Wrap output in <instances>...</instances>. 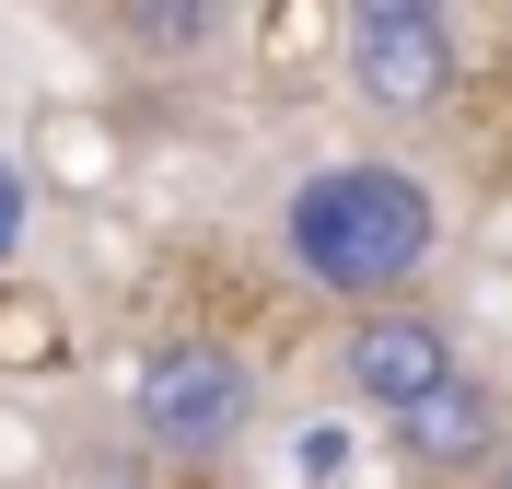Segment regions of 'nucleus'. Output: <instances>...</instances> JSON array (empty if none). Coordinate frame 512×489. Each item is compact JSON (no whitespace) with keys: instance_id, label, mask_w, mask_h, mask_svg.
<instances>
[{"instance_id":"39448f33","label":"nucleus","mask_w":512,"mask_h":489,"mask_svg":"<svg viewBox=\"0 0 512 489\" xmlns=\"http://www.w3.org/2000/svg\"><path fill=\"white\" fill-rule=\"evenodd\" d=\"M396 431H408V455H431V466H466V455H489V396L466 385V373H454V385H443V396H419V408H408Z\"/></svg>"},{"instance_id":"f03ea898","label":"nucleus","mask_w":512,"mask_h":489,"mask_svg":"<svg viewBox=\"0 0 512 489\" xmlns=\"http://www.w3.org/2000/svg\"><path fill=\"white\" fill-rule=\"evenodd\" d=\"M350 82L373 105H431L454 82V24L431 0H361L350 12Z\"/></svg>"},{"instance_id":"6e6552de","label":"nucleus","mask_w":512,"mask_h":489,"mask_svg":"<svg viewBox=\"0 0 512 489\" xmlns=\"http://www.w3.org/2000/svg\"><path fill=\"white\" fill-rule=\"evenodd\" d=\"M501 489H512V455H501Z\"/></svg>"},{"instance_id":"7ed1b4c3","label":"nucleus","mask_w":512,"mask_h":489,"mask_svg":"<svg viewBox=\"0 0 512 489\" xmlns=\"http://www.w3.org/2000/svg\"><path fill=\"white\" fill-rule=\"evenodd\" d=\"M245 408H256V385H245V361L233 350H163L152 373H140V431L152 443H233L245 431Z\"/></svg>"},{"instance_id":"f257e3e1","label":"nucleus","mask_w":512,"mask_h":489,"mask_svg":"<svg viewBox=\"0 0 512 489\" xmlns=\"http://www.w3.org/2000/svg\"><path fill=\"white\" fill-rule=\"evenodd\" d=\"M291 257L326 292H396L431 257V187L396 175V163H326L291 198Z\"/></svg>"},{"instance_id":"0eeeda50","label":"nucleus","mask_w":512,"mask_h":489,"mask_svg":"<svg viewBox=\"0 0 512 489\" xmlns=\"http://www.w3.org/2000/svg\"><path fill=\"white\" fill-rule=\"evenodd\" d=\"M24 245V187H12V163H0V257Z\"/></svg>"},{"instance_id":"423d86ee","label":"nucleus","mask_w":512,"mask_h":489,"mask_svg":"<svg viewBox=\"0 0 512 489\" xmlns=\"http://www.w3.org/2000/svg\"><path fill=\"white\" fill-rule=\"evenodd\" d=\"M140 35H152V47H198V35H210V12H140Z\"/></svg>"},{"instance_id":"20e7f679","label":"nucleus","mask_w":512,"mask_h":489,"mask_svg":"<svg viewBox=\"0 0 512 489\" xmlns=\"http://www.w3.org/2000/svg\"><path fill=\"white\" fill-rule=\"evenodd\" d=\"M350 385L373 396V408H396V420H408L419 396H443V385H454L443 326H419V315H384V326H361V338H350Z\"/></svg>"}]
</instances>
